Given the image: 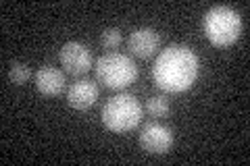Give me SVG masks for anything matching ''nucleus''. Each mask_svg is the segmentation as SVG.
<instances>
[{
	"instance_id": "obj_12",
	"label": "nucleus",
	"mask_w": 250,
	"mask_h": 166,
	"mask_svg": "<svg viewBox=\"0 0 250 166\" xmlns=\"http://www.w3.org/2000/svg\"><path fill=\"white\" fill-rule=\"evenodd\" d=\"M121 42H123V36H121V31L117 29V27H108V29L103 31V36H100V44H103L104 50L119 48Z\"/></svg>"
},
{
	"instance_id": "obj_5",
	"label": "nucleus",
	"mask_w": 250,
	"mask_h": 166,
	"mask_svg": "<svg viewBox=\"0 0 250 166\" xmlns=\"http://www.w3.org/2000/svg\"><path fill=\"white\" fill-rule=\"evenodd\" d=\"M59 60L69 75H85L92 69V54L82 42H67L59 52Z\"/></svg>"
},
{
	"instance_id": "obj_6",
	"label": "nucleus",
	"mask_w": 250,
	"mask_h": 166,
	"mask_svg": "<svg viewBox=\"0 0 250 166\" xmlns=\"http://www.w3.org/2000/svg\"><path fill=\"white\" fill-rule=\"evenodd\" d=\"M140 146L148 154H167L173 146V133L163 123H146L140 131Z\"/></svg>"
},
{
	"instance_id": "obj_3",
	"label": "nucleus",
	"mask_w": 250,
	"mask_h": 166,
	"mask_svg": "<svg viewBox=\"0 0 250 166\" xmlns=\"http://www.w3.org/2000/svg\"><path fill=\"white\" fill-rule=\"evenodd\" d=\"M94 71H96V79L100 83L106 85L108 90H117V92L129 88L138 79L136 62L119 52L103 54L94 65Z\"/></svg>"
},
{
	"instance_id": "obj_9",
	"label": "nucleus",
	"mask_w": 250,
	"mask_h": 166,
	"mask_svg": "<svg viewBox=\"0 0 250 166\" xmlns=\"http://www.w3.org/2000/svg\"><path fill=\"white\" fill-rule=\"evenodd\" d=\"M36 88L44 96H59L65 90V75L54 67H42L36 73Z\"/></svg>"
},
{
	"instance_id": "obj_1",
	"label": "nucleus",
	"mask_w": 250,
	"mask_h": 166,
	"mask_svg": "<svg viewBox=\"0 0 250 166\" xmlns=\"http://www.w3.org/2000/svg\"><path fill=\"white\" fill-rule=\"evenodd\" d=\"M200 62L196 52L182 44H171L154 60L152 77L163 92L179 93L190 90L198 79Z\"/></svg>"
},
{
	"instance_id": "obj_11",
	"label": "nucleus",
	"mask_w": 250,
	"mask_h": 166,
	"mask_svg": "<svg viewBox=\"0 0 250 166\" xmlns=\"http://www.w3.org/2000/svg\"><path fill=\"white\" fill-rule=\"evenodd\" d=\"M29 77H31V69H29L27 62L15 60L13 65H11V69H9V79H11V83L23 85V83L29 81Z\"/></svg>"
},
{
	"instance_id": "obj_4",
	"label": "nucleus",
	"mask_w": 250,
	"mask_h": 166,
	"mask_svg": "<svg viewBox=\"0 0 250 166\" xmlns=\"http://www.w3.org/2000/svg\"><path fill=\"white\" fill-rule=\"evenodd\" d=\"M205 34L215 46H229L242 34V17L236 9L217 4L205 15Z\"/></svg>"
},
{
	"instance_id": "obj_2",
	"label": "nucleus",
	"mask_w": 250,
	"mask_h": 166,
	"mask_svg": "<svg viewBox=\"0 0 250 166\" xmlns=\"http://www.w3.org/2000/svg\"><path fill=\"white\" fill-rule=\"evenodd\" d=\"M103 123L113 133H127L142 123V104L131 93H117L103 106Z\"/></svg>"
},
{
	"instance_id": "obj_8",
	"label": "nucleus",
	"mask_w": 250,
	"mask_h": 166,
	"mask_svg": "<svg viewBox=\"0 0 250 166\" xmlns=\"http://www.w3.org/2000/svg\"><path fill=\"white\" fill-rule=\"evenodd\" d=\"M98 85L90 81V79H80V81L71 83V88L67 90V102L69 106L75 110H88L96 104L98 100Z\"/></svg>"
},
{
	"instance_id": "obj_10",
	"label": "nucleus",
	"mask_w": 250,
	"mask_h": 166,
	"mask_svg": "<svg viewBox=\"0 0 250 166\" xmlns=\"http://www.w3.org/2000/svg\"><path fill=\"white\" fill-rule=\"evenodd\" d=\"M169 110H171V106H169V100L165 96H152L146 102V112L150 116H154V118L167 116Z\"/></svg>"
},
{
	"instance_id": "obj_7",
	"label": "nucleus",
	"mask_w": 250,
	"mask_h": 166,
	"mask_svg": "<svg viewBox=\"0 0 250 166\" xmlns=\"http://www.w3.org/2000/svg\"><path fill=\"white\" fill-rule=\"evenodd\" d=\"M159 46H161V36H159V31L152 29V27L134 29L129 34V39H127L129 52L138 58H150L152 54L159 50Z\"/></svg>"
}]
</instances>
